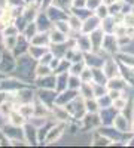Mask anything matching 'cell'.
Masks as SVG:
<instances>
[{
  "instance_id": "1",
  "label": "cell",
  "mask_w": 134,
  "mask_h": 148,
  "mask_svg": "<svg viewBox=\"0 0 134 148\" xmlns=\"http://www.w3.org/2000/svg\"><path fill=\"white\" fill-rule=\"evenodd\" d=\"M26 117H24L19 111L15 108L14 111H10V114L8 116V121H9V125L10 126H14V127H19V126H24L26 125Z\"/></svg>"
},
{
  "instance_id": "2",
  "label": "cell",
  "mask_w": 134,
  "mask_h": 148,
  "mask_svg": "<svg viewBox=\"0 0 134 148\" xmlns=\"http://www.w3.org/2000/svg\"><path fill=\"white\" fill-rule=\"evenodd\" d=\"M63 133H64V125H58V126L51 127V130L48 132L46 142H54V141H57V139L63 135Z\"/></svg>"
},
{
  "instance_id": "3",
  "label": "cell",
  "mask_w": 134,
  "mask_h": 148,
  "mask_svg": "<svg viewBox=\"0 0 134 148\" xmlns=\"http://www.w3.org/2000/svg\"><path fill=\"white\" fill-rule=\"evenodd\" d=\"M17 110H18L26 119H30L31 116H34V105H33L31 102H24V104L18 105Z\"/></svg>"
},
{
  "instance_id": "4",
  "label": "cell",
  "mask_w": 134,
  "mask_h": 148,
  "mask_svg": "<svg viewBox=\"0 0 134 148\" xmlns=\"http://www.w3.org/2000/svg\"><path fill=\"white\" fill-rule=\"evenodd\" d=\"M66 39H67V36H66L64 33H61V31H58V28H55V30L51 31L49 40H52V42H55V43H61V42H64Z\"/></svg>"
},
{
  "instance_id": "5",
  "label": "cell",
  "mask_w": 134,
  "mask_h": 148,
  "mask_svg": "<svg viewBox=\"0 0 134 148\" xmlns=\"http://www.w3.org/2000/svg\"><path fill=\"white\" fill-rule=\"evenodd\" d=\"M17 43H18V34H15V36H5V46H6V49L12 51L14 47H17Z\"/></svg>"
},
{
  "instance_id": "6",
  "label": "cell",
  "mask_w": 134,
  "mask_h": 148,
  "mask_svg": "<svg viewBox=\"0 0 134 148\" xmlns=\"http://www.w3.org/2000/svg\"><path fill=\"white\" fill-rule=\"evenodd\" d=\"M36 74H37L39 77L49 76V74H51V67H48L45 64H39L37 67H36Z\"/></svg>"
},
{
  "instance_id": "7",
  "label": "cell",
  "mask_w": 134,
  "mask_h": 148,
  "mask_svg": "<svg viewBox=\"0 0 134 148\" xmlns=\"http://www.w3.org/2000/svg\"><path fill=\"white\" fill-rule=\"evenodd\" d=\"M55 28H58V30H61V33L67 34V31L70 30V25H69L67 22H64V21H58V22L55 24Z\"/></svg>"
},
{
  "instance_id": "8",
  "label": "cell",
  "mask_w": 134,
  "mask_h": 148,
  "mask_svg": "<svg viewBox=\"0 0 134 148\" xmlns=\"http://www.w3.org/2000/svg\"><path fill=\"white\" fill-rule=\"evenodd\" d=\"M70 22H72V24H70V27H72L73 30H79V28L82 27V24H81V21H79V19L76 18V16H73V18L70 19Z\"/></svg>"
},
{
  "instance_id": "9",
  "label": "cell",
  "mask_w": 134,
  "mask_h": 148,
  "mask_svg": "<svg viewBox=\"0 0 134 148\" xmlns=\"http://www.w3.org/2000/svg\"><path fill=\"white\" fill-rule=\"evenodd\" d=\"M125 27H134V15L125 16Z\"/></svg>"
},
{
  "instance_id": "10",
  "label": "cell",
  "mask_w": 134,
  "mask_h": 148,
  "mask_svg": "<svg viewBox=\"0 0 134 148\" xmlns=\"http://www.w3.org/2000/svg\"><path fill=\"white\" fill-rule=\"evenodd\" d=\"M97 15H99L100 18H106V16H107V9H106V6H99V12H97Z\"/></svg>"
},
{
  "instance_id": "11",
  "label": "cell",
  "mask_w": 134,
  "mask_h": 148,
  "mask_svg": "<svg viewBox=\"0 0 134 148\" xmlns=\"http://www.w3.org/2000/svg\"><path fill=\"white\" fill-rule=\"evenodd\" d=\"M118 110H122L124 107H125V101L124 99H119V98H116V99H115V104H113Z\"/></svg>"
},
{
  "instance_id": "12",
  "label": "cell",
  "mask_w": 134,
  "mask_h": 148,
  "mask_svg": "<svg viewBox=\"0 0 134 148\" xmlns=\"http://www.w3.org/2000/svg\"><path fill=\"white\" fill-rule=\"evenodd\" d=\"M94 5H100V2H99V0H87V6L88 8H91Z\"/></svg>"
}]
</instances>
